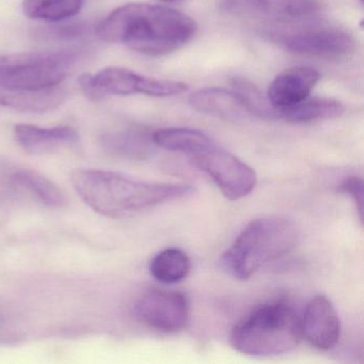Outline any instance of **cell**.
I'll return each mask as SVG.
<instances>
[{
	"instance_id": "cell-1",
	"label": "cell",
	"mask_w": 364,
	"mask_h": 364,
	"mask_svg": "<svg viewBox=\"0 0 364 364\" xmlns=\"http://www.w3.org/2000/svg\"><path fill=\"white\" fill-rule=\"evenodd\" d=\"M97 37L123 43L146 56H164L180 50L197 33L195 21L182 12L150 4H127L97 26Z\"/></svg>"
},
{
	"instance_id": "cell-2",
	"label": "cell",
	"mask_w": 364,
	"mask_h": 364,
	"mask_svg": "<svg viewBox=\"0 0 364 364\" xmlns=\"http://www.w3.org/2000/svg\"><path fill=\"white\" fill-rule=\"evenodd\" d=\"M71 182L89 208L109 218L129 216L195 193L191 185L134 180L97 169L74 170Z\"/></svg>"
},
{
	"instance_id": "cell-3",
	"label": "cell",
	"mask_w": 364,
	"mask_h": 364,
	"mask_svg": "<svg viewBox=\"0 0 364 364\" xmlns=\"http://www.w3.org/2000/svg\"><path fill=\"white\" fill-rule=\"evenodd\" d=\"M298 237L297 227L289 219H255L223 252L221 267L237 280H248L259 268L289 252L297 244Z\"/></svg>"
},
{
	"instance_id": "cell-4",
	"label": "cell",
	"mask_w": 364,
	"mask_h": 364,
	"mask_svg": "<svg viewBox=\"0 0 364 364\" xmlns=\"http://www.w3.org/2000/svg\"><path fill=\"white\" fill-rule=\"evenodd\" d=\"M301 318L284 302L266 304L232 330L231 345L238 353L269 357L291 353L301 342Z\"/></svg>"
},
{
	"instance_id": "cell-5",
	"label": "cell",
	"mask_w": 364,
	"mask_h": 364,
	"mask_svg": "<svg viewBox=\"0 0 364 364\" xmlns=\"http://www.w3.org/2000/svg\"><path fill=\"white\" fill-rule=\"evenodd\" d=\"M84 56L80 50L0 56V89L38 91L59 86Z\"/></svg>"
},
{
	"instance_id": "cell-6",
	"label": "cell",
	"mask_w": 364,
	"mask_h": 364,
	"mask_svg": "<svg viewBox=\"0 0 364 364\" xmlns=\"http://www.w3.org/2000/svg\"><path fill=\"white\" fill-rule=\"evenodd\" d=\"M78 82L85 95L95 102L101 101L106 95L167 97L188 91V86L184 82L146 77L120 67L105 68L97 74H84Z\"/></svg>"
},
{
	"instance_id": "cell-7",
	"label": "cell",
	"mask_w": 364,
	"mask_h": 364,
	"mask_svg": "<svg viewBox=\"0 0 364 364\" xmlns=\"http://www.w3.org/2000/svg\"><path fill=\"white\" fill-rule=\"evenodd\" d=\"M191 161L214 181L223 195L231 201L246 197L257 185L255 170L215 142L191 157Z\"/></svg>"
},
{
	"instance_id": "cell-8",
	"label": "cell",
	"mask_w": 364,
	"mask_h": 364,
	"mask_svg": "<svg viewBox=\"0 0 364 364\" xmlns=\"http://www.w3.org/2000/svg\"><path fill=\"white\" fill-rule=\"evenodd\" d=\"M136 312L146 325L171 333L186 327L191 306L186 296L180 291L152 289L138 300Z\"/></svg>"
},
{
	"instance_id": "cell-9",
	"label": "cell",
	"mask_w": 364,
	"mask_h": 364,
	"mask_svg": "<svg viewBox=\"0 0 364 364\" xmlns=\"http://www.w3.org/2000/svg\"><path fill=\"white\" fill-rule=\"evenodd\" d=\"M287 50L296 54L323 58H338L355 50L353 36L336 28L311 29L287 36L283 40Z\"/></svg>"
},
{
	"instance_id": "cell-10",
	"label": "cell",
	"mask_w": 364,
	"mask_h": 364,
	"mask_svg": "<svg viewBox=\"0 0 364 364\" xmlns=\"http://www.w3.org/2000/svg\"><path fill=\"white\" fill-rule=\"evenodd\" d=\"M302 338L319 350H330L338 344L341 321L333 304L325 296H316L306 304L301 319Z\"/></svg>"
},
{
	"instance_id": "cell-11",
	"label": "cell",
	"mask_w": 364,
	"mask_h": 364,
	"mask_svg": "<svg viewBox=\"0 0 364 364\" xmlns=\"http://www.w3.org/2000/svg\"><path fill=\"white\" fill-rule=\"evenodd\" d=\"M318 80V72L312 68H289L272 80L267 91L268 101L278 112L291 107L309 97Z\"/></svg>"
},
{
	"instance_id": "cell-12",
	"label": "cell",
	"mask_w": 364,
	"mask_h": 364,
	"mask_svg": "<svg viewBox=\"0 0 364 364\" xmlns=\"http://www.w3.org/2000/svg\"><path fill=\"white\" fill-rule=\"evenodd\" d=\"M14 137L23 150L29 154H53L75 146L80 140L77 132L70 127H39L18 124L14 127Z\"/></svg>"
},
{
	"instance_id": "cell-13",
	"label": "cell",
	"mask_w": 364,
	"mask_h": 364,
	"mask_svg": "<svg viewBox=\"0 0 364 364\" xmlns=\"http://www.w3.org/2000/svg\"><path fill=\"white\" fill-rule=\"evenodd\" d=\"M193 109L229 121L246 118L249 112L233 90L223 88H205L189 97Z\"/></svg>"
},
{
	"instance_id": "cell-14",
	"label": "cell",
	"mask_w": 364,
	"mask_h": 364,
	"mask_svg": "<svg viewBox=\"0 0 364 364\" xmlns=\"http://www.w3.org/2000/svg\"><path fill=\"white\" fill-rule=\"evenodd\" d=\"M101 144L109 154L129 159H148L155 146L152 133L141 127H129L104 134Z\"/></svg>"
},
{
	"instance_id": "cell-15",
	"label": "cell",
	"mask_w": 364,
	"mask_h": 364,
	"mask_svg": "<svg viewBox=\"0 0 364 364\" xmlns=\"http://www.w3.org/2000/svg\"><path fill=\"white\" fill-rule=\"evenodd\" d=\"M68 92L60 87L38 91H9L0 89V106L33 114L57 109L67 100Z\"/></svg>"
},
{
	"instance_id": "cell-16",
	"label": "cell",
	"mask_w": 364,
	"mask_h": 364,
	"mask_svg": "<svg viewBox=\"0 0 364 364\" xmlns=\"http://www.w3.org/2000/svg\"><path fill=\"white\" fill-rule=\"evenodd\" d=\"M155 146L171 152L195 156L214 144L203 132L185 127H167L153 132Z\"/></svg>"
},
{
	"instance_id": "cell-17",
	"label": "cell",
	"mask_w": 364,
	"mask_h": 364,
	"mask_svg": "<svg viewBox=\"0 0 364 364\" xmlns=\"http://www.w3.org/2000/svg\"><path fill=\"white\" fill-rule=\"evenodd\" d=\"M345 107L341 102L328 97H306L304 101L280 110V119L291 123L330 120L342 116Z\"/></svg>"
},
{
	"instance_id": "cell-18",
	"label": "cell",
	"mask_w": 364,
	"mask_h": 364,
	"mask_svg": "<svg viewBox=\"0 0 364 364\" xmlns=\"http://www.w3.org/2000/svg\"><path fill=\"white\" fill-rule=\"evenodd\" d=\"M191 269L188 255L178 248L165 249L157 253L151 262V274L157 281L173 284L184 280Z\"/></svg>"
},
{
	"instance_id": "cell-19",
	"label": "cell",
	"mask_w": 364,
	"mask_h": 364,
	"mask_svg": "<svg viewBox=\"0 0 364 364\" xmlns=\"http://www.w3.org/2000/svg\"><path fill=\"white\" fill-rule=\"evenodd\" d=\"M85 0H24L23 11L33 20L59 23L77 16Z\"/></svg>"
},
{
	"instance_id": "cell-20",
	"label": "cell",
	"mask_w": 364,
	"mask_h": 364,
	"mask_svg": "<svg viewBox=\"0 0 364 364\" xmlns=\"http://www.w3.org/2000/svg\"><path fill=\"white\" fill-rule=\"evenodd\" d=\"M14 182L33 193L42 203L50 208H63L68 200L63 191L50 178L33 170H20L14 176Z\"/></svg>"
},
{
	"instance_id": "cell-21",
	"label": "cell",
	"mask_w": 364,
	"mask_h": 364,
	"mask_svg": "<svg viewBox=\"0 0 364 364\" xmlns=\"http://www.w3.org/2000/svg\"><path fill=\"white\" fill-rule=\"evenodd\" d=\"M232 86L249 114L267 120L280 119L278 110L269 103L267 97H264L253 82L244 78H235Z\"/></svg>"
},
{
	"instance_id": "cell-22",
	"label": "cell",
	"mask_w": 364,
	"mask_h": 364,
	"mask_svg": "<svg viewBox=\"0 0 364 364\" xmlns=\"http://www.w3.org/2000/svg\"><path fill=\"white\" fill-rule=\"evenodd\" d=\"M257 3L270 16L285 21L304 20L319 9L315 0H257Z\"/></svg>"
},
{
	"instance_id": "cell-23",
	"label": "cell",
	"mask_w": 364,
	"mask_h": 364,
	"mask_svg": "<svg viewBox=\"0 0 364 364\" xmlns=\"http://www.w3.org/2000/svg\"><path fill=\"white\" fill-rule=\"evenodd\" d=\"M91 33V26L85 22H75L71 24L53 25L38 31V36L44 39L73 40L86 37Z\"/></svg>"
},
{
	"instance_id": "cell-24",
	"label": "cell",
	"mask_w": 364,
	"mask_h": 364,
	"mask_svg": "<svg viewBox=\"0 0 364 364\" xmlns=\"http://www.w3.org/2000/svg\"><path fill=\"white\" fill-rule=\"evenodd\" d=\"M338 191L346 193L355 202L360 220H363V182L358 176H349L341 183Z\"/></svg>"
},
{
	"instance_id": "cell-25",
	"label": "cell",
	"mask_w": 364,
	"mask_h": 364,
	"mask_svg": "<svg viewBox=\"0 0 364 364\" xmlns=\"http://www.w3.org/2000/svg\"><path fill=\"white\" fill-rule=\"evenodd\" d=\"M163 1H165V3H180V1H183V0H163Z\"/></svg>"
}]
</instances>
